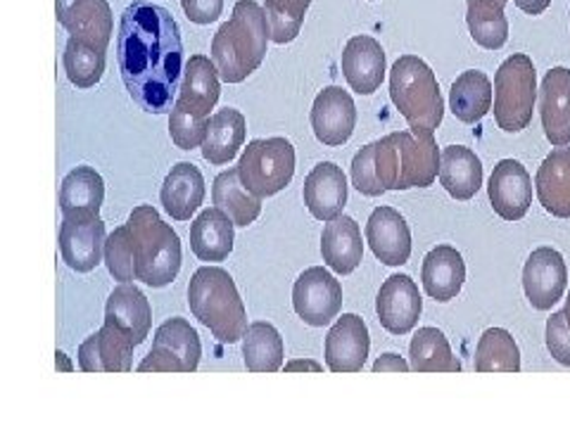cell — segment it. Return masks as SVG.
Returning a JSON list of instances; mask_svg holds the SVG:
<instances>
[{
	"instance_id": "obj_1",
	"label": "cell",
	"mask_w": 570,
	"mask_h": 427,
	"mask_svg": "<svg viewBox=\"0 0 570 427\" xmlns=\"http://www.w3.org/2000/svg\"><path fill=\"white\" fill-rule=\"evenodd\" d=\"M117 62L131 100L150 115H169L184 83V41L171 12L150 0L124 10Z\"/></svg>"
},
{
	"instance_id": "obj_2",
	"label": "cell",
	"mask_w": 570,
	"mask_h": 427,
	"mask_svg": "<svg viewBox=\"0 0 570 427\" xmlns=\"http://www.w3.org/2000/svg\"><path fill=\"white\" fill-rule=\"evenodd\" d=\"M272 41L269 20L255 0H238L230 20L219 27L212 41V60L226 83H243L262 67Z\"/></svg>"
},
{
	"instance_id": "obj_3",
	"label": "cell",
	"mask_w": 570,
	"mask_h": 427,
	"mask_svg": "<svg viewBox=\"0 0 570 427\" xmlns=\"http://www.w3.org/2000/svg\"><path fill=\"white\" fill-rule=\"evenodd\" d=\"M222 96L219 69L214 60L205 56H193L184 69V83L169 112V136L176 148L193 150L200 148L207 129L209 115Z\"/></svg>"
},
{
	"instance_id": "obj_4",
	"label": "cell",
	"mask_w": 570,
	"mask_h": 427,
	"mask_svg": "<svg viewBox=\"0 0 570 427\" xmlns=\"http://www.w3.org/2000/svg\"><path fill=\"white\" fill-rule=\"evenodd\" d=\"M188 305L222 345H236L247 330V314L234 278L222 266H203L188 285Z\"/></svg>"
},
{
	"instance_id": "obj_5",
	"label": "cell",
	"mask_w": 570,
	"mask_h": 427,
	"mask_svg": "<svg viewBox=\"0 0 570 427\" xmlns=\"http://www.w3.org/2000/svg\"><path fill=\"white\" fill-rule=\"evenodd\" d=\"M440 159L433 133L397 131L376 140V173L385 190L433 186L440 176Z\"/></svg>"
},
{
	"instance_id": "obj_6",
	"label": "cell",
	"mask_w": 570,
	"mask_h": 427,
	"mask_svg": "<svg viewBox=\"0 0 570 427\" xmlns=\"http://www.w3.org/2000/svg\"><path fill=\"white\" fill-rule=\"evenodd\" d=\"M134 238L136 280L150 288H165L181 271V240L176 230L163 221L157 209L140 205L127 221Z\"/></svg>"
},
{
	"instance_id": "obj_7",
	"label": "cell",
	"mask_w": 570,
	"mask_h": 427,
	"mask_svg": "<svg viewBox=\"0 0 570 427\" xmlns=\"http://www.w3.org/2000/svg\"><path fill=\"white\" fill-rule=\"evenodd\" d=\"M390 98L414 133H435L444 100L435 71L416 56H402L390 69Z\"/></svg>"
},
{
	"instance_id": "obj_8",
	"label": "cell",
	"mask_w": 570,
	"mask_h": 427,
	"mask_svg": "<svg viewBox=\"0 0 570 427\" xmlns=\"http://www.w3.org/2000/svg\"><path fill=\"white\" fill-rule=\"evenodd\" d=\"M538 71L525 52H515L499 64L494 75V119L507 133H521L530 127L538 102Z\"/></svg>"
},
{
	"instance_id": "obj_9",
	"label": "cell",
	"mask_w": 570,
	"mask_h": 427,
	"mask_svg": "<svg viewBox=\"0 0 570 427\" xmlns=\"http://www.w3.org/2000/svg\"><path fill=\"white\" fill-rule=\"evenodd\" d=\"M243 186L257 198L288 188L295 176V148L288 138L249 140L238 162Z\"/></svg>"
},
{
	"instance_id": "obj_10",
	"label": "cell",
	"mask_w": 570,
	"mask_h": 427,
	"mask_svg": "<svg viewBox=\"0 0 570 427\" xmlns=\"http://www.w3.org/2000/svg\"><path fill=\"white\" fill-rule=\"evenodd\" d=\"M203 345L186 318H169L157 328L153 349L140 361V373H195L200 366Z\"/></svg>"
},
{
	"instance_id": "obj_11",
	"label": "cell",
	"mask_w": 570,
	"mask_h": 427,
	"mask_svg": "<svg viewBox=\"0 0 570 427\" xmlns=\"http://www.w3.org/2000/svg\"><path fill=\"white\" fill-rule=\"evenodd\" d=\"M295 314L312 328H324L343 309V285L324 266H312L293 285Z\"/></svg>"
},
{
	"instance_id": "obj_12",
	"label": "cell",
	"mask_w": 570,
	"mask_h": 427,
	"mask_svg": "<svg viewBox=\"0 0 570 427\" xmlns=\"http://www.w3.org/2000/svg\"><path fill=\"white\" fill-rule=\"evenodd\" d=\"M105 224L96 211L65 214L60 226V252L77 274H91L105 257Z\"/></svg>"
},
{
	"instance_id": "obj_13",
	"label": "cell",
	"mask_w": 570,
	"mask_h": 427,
	"mask_svg": "<svg viewBox=\"0 0 570 427\" xmlns=\"http://www.w3.org/2000/svg\"><path fill=\"white\" fill-rule=\"evenodd\" d=\"M568 288V269L563 257L551 247H540L523 266V290L538 311H549Z\"/></svg>"
},
{
	"instance_id": "obj_14",
	"label": "cell",
	"mask_w": 570,
	"mask_h": 427,
	"mask_svg": "<svg viewBox=\"0 0 570 427\" xmlns=\"http://www.w3.org/2000/svg\"><path fill=\"white\" fill-rule=\"evenodd\" d=\"M56 10L71 39L107 52L112 39V10L107 0H56Z\"/></svg>"
},
{
	"instance_id": "obj_15",
	"label": "cell",
	"mask_w": 570,
	"mask_h": 427,
	"mask_svg": "<svg viewBox=\"0 0 570 427\" xmlns=\"http://www.w3.org/2000/svg\"><path fill=\"white\" fill-rule=\"evenodd\" d=\"M423 311L419 285L406 274L390 276L376 299V314L381 326L392 335L412 332Z\"/></svg>"
},
{
	"instance_id": "obj_16",
	"label": "cell",
	"mask_w": 570,
	"mask_h": 427,
	"mask_svg": "<svg viewBox=\"0 0 570 427\" xmlns=\"http://www.w3.org/2000/svg\"><path fill=\"white\" fill-rule=\"evenodd\" d=\"M356 127V107L347 91L328 86L321 91L312 107V129L318 142L328 148L345 146Z\"/></svg>"
},
{
	"instance_id": "obj_17",
	"label": "cell",
	"mask_w": 570,
	"mask_h": 427,
	"mask_svg": "<svg viewBox=\"0 0 570 427\" xmlns=\"http://www.w3.org/2000/svg\"><path fill=\"white\" fill-rule=\"evenodd\" d=\"M371 349L362 316L343 314L326 335V366L331 373H360Z\"/></svg>"
},
{
	"instance_id": "obj_18",
	"label": "cell",
	"mask_w": 570,
	"mask_h": 427,
	"mask_svg": "<svg viewBox=\"0 0 570 427\" xmlns=\"http://www.w3.org/2000/svg\"><path fill=\"white\" fill-rule=\"evenodd\" d=\"M488 195L492 209L504 221H521L532 205V181L515 159H502L490 176Z\"/></svg>"
},
{
	"instance_id": "obj_19",
	"label": "cell",
	"mask_w": 570,
	"mask_h": 427,
	"mask_svg": "<svg viewBox=\"0 0 570 427\" xmlns=\"http://www.w3.org/2000/svg\"><path fill=\"white\" fill-rule=\"evenodd\" d=\"M134 342L115 324L94 332L79 347V368L83 373H129L134 368Z\"/></svg>"
},
{
	"instance_id": "obj_20",
	"label": "cell",
	"mask_w": 570,
	"mask_h": 427,
	"mask_svg": "<svg viewBox=\"0 0 570 427\" xmlns=\"http://www.w3.org/2000/svg\"><path fill=\"white\" fill-rule=\"evenodd\" d=\"M366 242L385 266H402L412 257V230L397 209L379 207L366 221Z\"/></svg>"
},
{
	"instance_id": "obj_21",
	"label": "cell",
	"mask_w": 570,
	"mask_h": 427,
	"mask_svg": "<svg viewBox=\"0 0 570 427\" xmlns=\"http://www.w3.org/2000/svg\"><path fill=\"white\" fill-rule=\"evenodd\" d=\"M540 117L554 148L570 146V69L554 67L540 86Z\"/></svg>"
},
{
	"instance_id": "obj_22",
	"label": "cell",
	"mask_w": 570,
	"mask_h": 427,
	"mask_svg": "<svg viewBox=\"0 0 570 427\" xmlns=\"http://www.w3.org/2000/svg\"><path fill=\"white\" fill-rule=\"evenodd\" d=\"M343 75L354 93H376L385 79V50L371 36H354L343 50Z\"/></svg>"
},
{
	"instance_id": "obj_23",
	"label": "cell",
	"mask_w": 570,
	"mask_h": 427,
	"mask_svg": "<svg viewBox=\"0 0 570 427\" xmlns=\"http://www.w3.org/2000/svg\"><path fill=\"white\" fill-rule=\"evenodd\" d=\"M305 205L318 221H333L341 217L347 205V178L333 162L316 165L305 178Z\"/></svg>"
},
{
	"instance_id": "obj_24",
	"label": "cell",
	"mask_w": 570,
	"mask_h": 427,
	"mask_svg": "<svg viewBox=\"0 0 570 427\" xmlns=\"http://www.w3.org/2000/svg\"><path fill=\"white\" fill-rule=\"evenodd\" d=\"M321 255L328 269L341 276H350L364 259V242H362V228L352 217H335L326 221L324 236H321Z\"/></svg>"
},
{
	"instance_id": "obj_25",
	"label": "cell",
	"mask_w": 570,
	"mask_h": 427,
	"mask_svg": "<svg viewBox=\"0 0 570 427\" xmlns=\"http://www.w3.org/2000/svg\"><path fill=\"white\" fill-rule=\"evenodd\" d=\"M423 290L428 297L435 301H452L463 288V280H466V264L459 249L452 245H438L423 259L421 269Z\"/></svg>"
},
{
	"instance_id": "obj_26",
	"label": "cell",
	"mask_w": 570,
	"mask_h": 427,
	"mask_svg": "<svg viewBox=\"0 0 570 427\" xmlns=\"http://www.w3.org/2000/svg\"><path fill=\"white\" fill-rule=\"evenodd\" d=\"M105 320L115 324L124 335H129L131 342L138 347L146 342L153 328L150 301L134 282H121L107 299Z\"/></svg>"
},
{
	"instance_id": "obj_27",
	"label": "cell",
	"mask_w": 570,
	"mask_h": 427,
	"mask_svg": "<svg viewBox=\"0 0 570 427\" xmlns=\"http://www.w3.org/2000/svg\"><path fill=\"white\" fill-rule=\"evenodd\" d=\"M538 200L557 219H570V148L551 150L534 176Z\"/></svg>"
},
{
	"instance_id": "obj_28",
	"label": "cell",
	"mask_w": 570,
	"mask_h": 427,
	"mask_svg": "<svg viewBox=\"0 0 570 427\" xmlns=\"http://www.w3.org/2000/svg\"><path fill=\"white\" fill-rule=\"evenodd\" d=\"M159 200L165 211L176 221H188L205 200V178L200 169L190 162H178L167 173Z\"/></svg>"
},
{
	"instance_id": "obj_29",
	"label": "cell",
	"mask_w": 570,
	"mask_h": 427,
	"mask_svg": "<svg viewBox=\"0 0 570 427\" xmlns=\"http://www.w3.org/2000/svg\"><path fill=\"white\" fill-rule=\"evenodd\" d=\"M234 221L214 207L200 211V217L190 224V249L200 261H224L234 252Z\"/></svg>"
},
{
	"instance_id": "obj_30",
	"label": "cell",
	"mask_w": 570,
	"mask_h": 427,
	"mask_svg": "<svg viewBox=\"0 0 570 427\" xmlns=\"http://www.w3.org/2000/svg\"><path fill=\"white\" fill-rule=\"evenodd\" d=\"M440 183L454 200L466 202L475 198V192L483 186V162L473 150L463 146L444 148L440 159Z\"/></svg>"
},
{
	"instance_id": "obj_31",
	"label": "cell",
	"mask_w": 570,
	"mask_h": 427,
	"mask_svg": "<svg viewBox=\"0 0 570 427\" xmlns=\"http://www.w3.org/2000/svg\"><path fill=\"white\" fill-rule=\"evenodd\" d=\"M245 129L247 121L234 107L212 115L207 138L203 142V157L212 167L228 165L245 146Z\"/></svg>"
},
{
	"instance_id": "obj_32",
	"label": "cell",
	"mask_w": 570,
	"mask_h": 427,
	"mask_svg": "<svg viewBox=\"0 0 570 427\" xmlns=\"http://www.w3.org/2000/svg\"><path fill=\"white\" fill-rule=\"evenodd\" d=\"M212 200L230 221L240 228L255 224L262 214V198H257L255 192H249L243 186L238 167L222 171L217 178H214Z\"/></svg>"
},
{
	"instance_id": "obj_33",
	"label": "cell",
	"mask_w": 570,
	"mask_h": 427,
	"mask_svg": "<svg viewBox=\"0 0 570 427\" xmlns=\"http://www.w3.org/2000/svg\"><path fill=\"white\" fill-rule=\"evenodd\" d=\"M450 110L463 123H478L492 110V81L478 69H469L452 83Z\"/></svg>"
},
{
	"instance_id": "obj_34",
	"label": "cell",
	"mask_w": 570,
	"mask_h": 427,
	"mask_svg": "<svg viewBox=\"0 0 570 427\" xmlns=\"http://www.w3.org/2000/svg\"><path fill=\"white\" fill-rule=\"evenodd\" d=\"M409 366L414 373H459L461 361L438 328H419L409 345Z\"/></svg>"
},
{
	"instance_id": "obj_35",
	"label": "cell",
	"mask_w": 570,
	"mask_h": 427,
	"mask_svg": "<svg viewBox=\"0 0 570 427\" xmlns=\"http://www.w3.org/2000/svg\"><path fill=\"white\" fill-rule=\"evenodd\" d=\"M243 359L249 373H276L283 366V340L264 320L249 324L243 335Z\"/></svg>"
},
{
	"instance_id": "obj_36",
	"label": "cell",
	"mask_w": 570,
	"mask_h": 427,
	"mask_svg": "<svg viewBox=\"0 0 570 427\" xmlns=\"http://www.w3.org/2000/svg\"><path fill=\"white\" fill-rule=\"evenodd\" d=\"M466 24L471 39L485 50H499L509 41V22L504 3L499 0H466Z\"/></svg>"
},
{
	"instance_id": "obj_37",
	"label": "cell",
	"mask_w": 570,
	"mask_h": 427,
	"mask_svg": "<svg viewBox=\"0 0 570 427\" xmlns=\"http://www.w3.org/2000/svg\"><path fill=\"white\" fill-rule=\"evenodd\" d=\"M105 200V181L94 167H77L69 171L60 190L62 214L77 211H100Z\"/></svg>"
},
{
	"instance_id": "obj_38",
	"label": "cell",
	"mask_w": 570,
	"mask_h": 427,
	"mask_svg": "<svg viewBox=\"0 0 570 427\" xmlns=\"http://www.w3.org/2000/svg\"><path fill=\"white\" fill-rule=\"evenodd\" d=\"M478 373H519L521 351L519 345L504 328H488L480 335L475 347Z\"/></svg>"
},
{
	"instance_id": "obj_39",
	"label": "cell",
	"mask_w": 570,
	"mask_h": 427,
	"mask_svg": "<svg viewBox=\"0 0 570 427\" xmlns=\"http://www.w3.org/2000/svg\"><path fill=\"white\" fill-rule=\"evenodd\" d=\"M105 50H98L83 41L71 39L65 46V71L67 79L77 88H94L105 75Z\"/></svg>"
},
{
	"instance_id": "obj_40",
	"label": "cell",
	"mask_w": 570,
	"mask_h": 427,
	"mask_svg": "<svg viewBox=\"0 0 570 427\" xmlns=\"http://www.w3.org/2000/svg\"><path fill=\"white\" fill-rule=\"evenodd\" d=\"M105 264L110 276L119 282L136 280V255L129 226L115 228L105 240Z\"/></svg>"
},
{
	"instance_id": "obj_41",
	"label": "cell",
	"mask_w": 570,
	"mask_h": 427,
	"mask_svg": "<svg viewBox=\"0 0 570 427\" xmlns=\"http://www.w3.org/2000/svg\"><path fill=\"white\" fill-rule=\"evenodd\" d=\"M352 186L360 190L366 198H381L387 192L376 173V142H368L366 148L354 155L352 159Z\"/></svg>"
},
{
	"instance_id": "obj_42",
	"label": "cell",
	"mask_w": 570,
	"mask_h": 427,
	"mask_svg": "<svg viewBox=\"0 0 570 427\" xmlns=\"http://www.w3.org/2000/svg\"><path fill=\"white\" fill-rule=\"evenodd\" d=\"M547 349L551 356L561 364L570 368V326L566 311H554L547 320Z\"/></svg>"
},
{
	"instance_id": "obj_43",
	"label": "cell",
	"mask_w": 570,
	"mask_h": 427,
	"mask_svg": "<svg viewBox=\"0 0 570 427\" xmlns=\"http://www.w3.org/2000/svg\"><path fill=\"white\" fill-rule=\"evenodd\" d=\"M186 17L195 24L217 22L224 12V0H181Z\"/></svg>"
},
{
	"instance_id": "obj_44",
	"label": "cell",
	"mask_w": 570,
	"mask_h": 427,
	"mask_svg": "<svg viewBox=\"0 0 570 427\" xmlns=\"http://www.w3.org/2000/svg\"><path fill=\"white\" fill-rule=\"evenodd\" d=\"M373 370L376 373H406V370H412V366H409L397 354H383L381 359L373 364Z\"/></svg>"
},
{
	"instance_id": "obj_45",
	"label": "cell",
	"mask_w": 570,
	"mask_h": 427,
	"mask_svg": "<svg viewBox=\"0 0 570 427\" xmlns=\"http://www.w3.org/2000/svg\"><path fill=\"white\" fill-rule=\"evenodd\" d=\"M513 3H515V8L523 10L525 14L538 17V14H542L551 6V0H513Z\"/></svg>"
},
{
	"instance_id": "obj_46",
	"label": "cell",
	"mask_w": 570,
	"mask_h": 427,
	"mask_svg": "<svg viewBox=\"0 0 570 427\" xmlns=\"http://www.w3.org/2000/svg\"><path fill=\"white\" fill-rule=\"evenodd\" d=\"M285 370H312V373H321L324 370V366H318L316 361H291L288 366H285Z\"/></svg>"
},
{
	"instance_id": "obj_47",
	"label": "cell",
	"mask_w": 570,
	"mask_h": 427,
	"mask_svg": "<svg viewBox=\"0 0 570 427\" xmlns=\"http://www.w3.org/2000/svg\"><path fill=\"white\" fill-rule=\"evenodd\" d=\"M56 356H58V368H62V370H71V364L67 361V356H65L62 351H58Z\"/></svg>"
},
{
	"instance_id": "obj_48",
	"label": "cell",
	"mask_w": 570,
	"mask_h": 427,
	"mask_svg": "<svg viewBox=\"0 0 570 427\" xmlns=\"http://www.w3.org/2000/svg\"><path fill=\"white\" fill-rule=\"evenodd\" d=\"M566 318H568V326H570V295H568V299H566Z\"/></svg>"
},
{
	"instance_id": "obj_49",
	"label": "cell",
	"mask_w": 570,
	"mask_h": 427,
	"mask_svg": "<svg viewBox=\"0 0 570 427\" xmlns=\"http://www.w3.org/2000/svg\"><path fill=\"white\" fill-rule=\"evenodd\" d=\"M499 3H504V6H507V3H509V0H499Z\"/></svg>"
}]
</instances>
